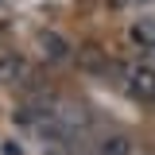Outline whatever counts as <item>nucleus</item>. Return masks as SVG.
Masks as SVG:
<instances>
[{
	"instance_id": "nucleus-1",
	"label": "nucleus",
	"mask_w": 155,
	"mask_h": 155,
	"mask_svg": "<svg viewBox=\"0 0 155 155\" xmlns=\"http://www.w3.org/2000/svg\"><path fill=\"white\" fill-rule=\"evenodd\" d=\"M116 74L124 78L128 93L140 101H155V70L151 66H116Z\"/></svg>"
},
{
	"instance_id": "nucleus-2",
	"label": "nucleus",
	"mask_w": 155,
	"mask_h": 155,
	"mask_svg": "<svg viewBox=\"0 0 155 155\" xmlns=\"http://www.w3.org/2000/svg\"><path fill=\"white\" fill-rule=\"evenodd\" d=\"M27 78H31V70H27V62H23V58L0 51V85H23Z\"/></svg>"
},
{
	"instance_id": "nucleus-3",
	"label": "nucleus",
	"mask_w": 155,
	"mask_h": 155,
	"mask_svg": "<svg viewBox=\"0 0 155 155\" xmlns=\"http://www.w3.org/2000/svg\"><path fill=\"white\" fill-rule=\"evenodd\" d=\"M78 66L85 74H109V70H116V62L101 47H78Z\"/></svg>"
},
{
	"instance_id": "nucleus-4",
	"label": "nucleus",
	"mask_w": 155,
	"mask_h": 155,
	"mask_svg": "<svg viewBox=\"0 0 155 155\" xmlns=\"http://www.w3.org/2000/svg\"><path fill=\"white\" fill-rule=\"evenodd\" d=\"M70 51L74 47L58 35V31H43L39 35V54L47 58V62H70Z\"/></svg>"
},
{
	"instance_id": "nucleus-5",
	"label": "nucleus",
	"mask_w": 155,
	"mask_h": 155,
	"mask_svg": "<svg viewBox=\"0 0 155 155\" xmlns=\"http://www.w3.org/2000/svg\"><path fill=\"white\" fill-rule=\"evenodd\" d=\"M93 155H132V136L124 132H105L97 136V143H89Z\"/></svg>"
},
{
	"instance_id": "nucleus-6",
	"label": "nucleus",
	"mask_w": 155,
	"mask_h": 155,
	"mask_svg": "<svg viewBox=\"0 0 155 155\" xmlns=\"http://www.w3.org/2000/svg\"><path fill=\"white\" fill-rule=\"evenodd\" d=\"M128 35H132V43L143 51V54L155 58V12H151V16H140V19L132 23V31H128Z\"/></svg>"
},
{
	"instance_id": "nucleus-7",
	"label": "nucleus",
	"mask_w": 155,
	"mask_h": 155,
	"mask_svg": "<svg viewBox=\"0 0 155 155\" xmlns=\"http://www.w3.org/2000/svg\"><path fill=\"white\" fill-rule=\"evenodd\" d=\"M74 155H93V151H89V147H81V151H74Z\"/></svg>"
},
{
	"instance_id": "nucleus-8",
	"label": "nucleus",
	"mask_w": 155,
	"mask_h": 155,
	"mask_svg": "<svg viewBox=\"0 0 155 155\" xmlns=\"http://www.w3.org/2000/svg\"><path fill=\"white\" fill-rule=\"evenodd\" d=\"M140 4H151V0H140Z\"/></svg>"
}]
</instances>
